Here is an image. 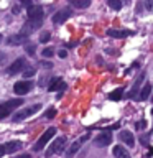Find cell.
Wrapping results in <instances>:
<instances>
[{
    "instance_id": "1",
    "label": "cell",
    "mask_w": 153,
    "mask_h": 158,
    "mask_svg": "<svg viewBox=\"0 0 153 158\" xmlns=\"http://www.w3.org/2000/svg\"><path fill=\"white\" fill-rule=\"evenodd\" d=\"M54 135H56V128H54V127H49L48 130H44V132H43V135L38 138V142L33 145L31 150H33V152H41L43 148H44V145H48V142L51 140Z\"/></svg>"
},
{
    "instance_id": "2",
    "label": "cell",
    "mask_w": 153,
    "mask_h": 158,
    "mask_svg": "<svg viewBox=\"0 0 153 158\" xmlns=\"http://www.w3.org/2000/svg\"><path fill=\"white\" fill-rule=\"evenodd\" d=\"M20 106H23V99H12V101H8V102L0 104V118L8 117L10 114Z\"/></svg>"
},
{
    "instance_id": "3",
    "label": "cell",
    "mask_w": 153,
    "mask_h": 158,
    "mask_svg": "<svg viewBox=\"0 0 153 158\" xmlns=\"http://www.w3.org/2000/svg\"><path fill=\"white\" fill-rule=\"evenodd\" d=\"M39 109H41V104H35V106H31V107L22 109L20 112H17V114H15L13 120H15V122H22V120H25L27 117L33 115V114H36V112L39 110Z\"/></svg>"
},
{
    "instance_id": "4",
    "label": "cell",
    "mask_w": 153,
    "mask_h": 158,
    "mask_svg": "<svg viewBox=\"0 0 153 158\" xmlns=\"http://www.w3.org/2000/svg\"><path fill=\"white\" fill-rule=\"evenodd\" d=\"M64 143H66V138H64V137H58L54 142H51V145H49L48 150H46V158L53 156L54 153H58V152H61L63 147H64Z\"/></svg>"
},
{
    "instance_id": "5",
    "label": "cell",
    "mask_w": 153,
    "mask_h": 158,
    "mask_svg": "<svg viewBox=\"0 0 153 158\" xmlns=\"http://www.w3.org/2000/svg\"><path fill=\"white\" fill-rule=\"evenodd\" d=\"M31 87H33L31 81H18V82H15L13 91H15V94H18V96H25V94H28L31 91Z\"/></svg>"
},
{
    "instance_id": "6",
    "label": "cell",
    "mask_w": 153,
    "mask_h": 158,
    "mask_svg": "<svg viewBox=\"0 0 153 158\" xmlns=\"http://www.w3.org/2000/svg\"><path fill=\"white\" fill-rule=\"evenodd\" d=\"M27 68V59L25 58H18V59H15L12 66H8L7 69V73L10 74V76H13V74H18L20 71H23V69Z\"/></svg>"
},
{
    "instance_id": "7",
    "label": "cell",
    "mask_w": 153,
    "mask_h": 158,
    "mask_svg": "<svg viewBox=\"0 0 153 158\" xmlns=\"http://www.w3.org/2000/svg\"><path fill=\"white\" fill-rule=\"evenodd\" d=\"M94 142H96L97 147H107V145H110V143H112V133L107 132V130H104V132H101L96 137V140H94Z\"/></svg>"
},
{
    "instance_id": "8",
    "label": "cell",
    "mask_w": 153,
    "mask_h": 158,
    "mask_svg": "<svg viewBox=\"0 0 153 158\" xmlns=\"http://www.w3.org/2000/svg\"><path fill=\"white\" fill-rule=\"evenodd\" d=\"M71 10L69 8H63V10H59V12H56L53 15V23H56V25H59V23H64L66 20L71 17Z\"/></svg>"
},
{
    "instance_id": "9",
    "label": "cell",
    "mask_w": 153,
    "mask_h": 158,
    "mask_svg": "<svg viewBox=\"0 0 153 158\" xmlns=\"http://www.w3.org/2000/svg\"><path fill=\"white\" fill-rule=\"evenodd\" d=\"M28 20H36V22H41L43 20V8L41 7H30L28 8Z\"/></svg>"
},
{
    "instance_id": "10",
    "label": "cell",
    "mask_w": 153,
    "mask_h": 158,
    "mask_svg": "<svg viewBox=\"0 0 153 158\" xmlns=\"http://www.w3.org/2000/svg\"><path fill=\"white\" fill-rule=\"evenodd\" d=\"M68 86H66V82L61 81V77H53L51 79V84L48 86V91L49 92H53V91H64Z\"/></svg>"
},
{
    "instance_id": "11",
    "label": "cell",
    "mask_w": 153,
    "mask_h": 158,
    "mask_svg": "<svg viewBox=\"0 0 153 158\" xmlns=\"http://www.w3.org/2000/svg\"><path fill=\"white\" fill-rule=\"evenodd\" d=\"M112 155L115 156V158H132V156H130V153L127 152V148H125V147H122V145H115V147H114Z\"/></svg>"
},
{
    "instance_id": "12",
    "label": "cell",
    "mask_w": 153,
    "mask_h": 158,
    "mask_svg": "<svg viewBox=\"0 0 153 158\" xmlns=\"http://www.w3.org/2000/svg\"><path fill=\"white\" fill-rule=\"evenodd\" d=\"M120 140L128 147H135V138H133V133L128 132V130H123L120 132Z\"/></svg>"
},
{
    "instance_id": "13",
    "label": "cell",
    "mask_w": 153,
    "mask_h": 158,
    "mask_svg": "<svg viewBox=\"0 0 153 158\" xmlns=\"http://www.w3.org/2000/svg\"><path fill=\"white\" fill-rule=\"evenodd\" d=\"M25 40H27V35L20 33V35H13V36H10V38L7 40V43H8V44H12V46H17V44L27 43Z\"/></svg>"
},
{
    "instance_id": "14",
    "label": "cell",
    "mask_w": 153,
    "mask_h": 158,
    "mask_svg": "<svg viewBox=\"0 0 153 158\" xmlns=\"http://www.w3.org/2000/svg\"><path fill=\"white\" fill-rule=\"evenodd\" d=\"M5 150H7V153H15V152L22 150V142H20V140H13V142L5 143Z\"/></svg>"
},
{
    "instance_id": "15",
    "label": "cell",
    "mask_w": 153,
    "mask_h": 158,
    "mask_svg": "<svg viewBox=\"0 0 153 158\" xmlns=\"http://www.w3.org/2000/svg\"><path fill=\"white\" fill-rule=\"evenodd\" d=\"M107 35L112 36V38H125V36L130 35V31H127V30H114V28H110V30H107Z\"/></svg>"
},
{
    "instance_id": "16",
    "label": "cell",
    "mask_w": 153,
    "mask_h": 158,
    "mask_svg": "<svg viewBox=\"0 0 153 158\" xmlns=\"http://www.w3.org/2000/svg\"><path fill=\"white\" fill-rule=\"evenodd\" d=\"M79 148H81V142L77 140V142H74L72 145H71V147H69L68 150H66V158H72V156H74V155H76V153L79 152Z\"/></svg>"
},
{
    "instance_id": "17",
    "label": "cell",
    "mask_w": 153,
    "mask_h": 158,
    "mask_svg": "<svg viewBox=\"0 0 153 158\" xmlns=\"http://www.w3.org/2000/svg\"><path fill=\"white\" fill-rule=\"evenodd\" d=\"M150 92H151V84H145L143 86V89L140 91V101H147L148 97H150Z\"/></svg>"
},
{
    "instance_id": "18",
    "label": "cell",
    "mask_w": 153,
    "mask_h": 158,
    "mask_svg": "<svg viewBox=\"0 0 153 158\" xmlns=\"http://www.w3.org/2000/svg\"><path fill=\"white\" fill-rule=\"evenodd\" d=\"M69 3L74 5L76 8H86L91 5V0H69Z\"/></svg>"
},
{
    "instance_id": "19",
    "label": "cell",
    "mask_w": 153,
    "mask_h": 158,
    "mask_svg": "<svg viewBox=\"0 0 153 158\" xmlns=\"http://www.w3.org/2000/svg\"><path fill=\"white\" fill-rule=\"evenodd\" d=\"M122 96H123V89L118 87V89H115V91H112L109 94V99H110V101H120Z\"/></svg>"
},
{
    "instance_id": "20",
    "label": "cell",
    "mask_w": 153,
    "mask_h": 158,
    "mask_svg": "<svg viewBox=\"0 0 153 158\" xmlns=\"http://www.w3.org/2000/svg\"><path fill=\"white\" fill-rule=\"evenodd\" d=\"M35 51H36V46H35L33 43H25V53L28 54V56H35Z\"/></svg>"
},
{
    "instance_id": "21",
    "label": "cell",
    "mask_w": 153,
    "mask_h": 158,
    "mask_svg": "<svg viewBox=\"0 0 153 158\" xmlns=\"http://www.w3.org/2000/svg\"><path fill=\"white\" fill-rule=\"evenodd\" d=\"M107 2L114 10H120L122 8V0H107Z\"/></svg>"
},
{
    "instance_id": "22",
    "label": "cell",
    "mask_w": 153,
    "mask_h": 158,
    "mask_svg": "<svg viewBox=\"0 0 153 158\" xmlns=\"http://www.w3.org/2000/svg\"><path fill=\"white\" fill-rule=\"evenodd\" d=\"M140 82H142V77H138L137 81H135V84H133V87H132V91L128 92V97H133L137 94V89H138V86H140Z\"/></svg>"
},
{
    "instance_id": "23",
    "label": "cell",
    "mask_w": 153,
    "mask_h": 158,
    "mask_svg": "<svg viewBox=\"0 0 153 158\" xmlns=\"http://www.w3.org/2000/svg\"><path fill=\"white\" fill-rule=\"evenodd\" d=\"M49 40H51V33H49V31H41V35H39V41H41V43H48Z\"/></svg>"
},
{
    "instance_id": "24",
    "label": "cell",
    "mask_w": 153,
    "mask_h": 158,
    "mask_svg": "<svg viewBox=\"0 0 153 158\" xmlns=\"http://www.w3.org/2000/svg\"><path fill=\"white\" fill-rule=\"evenodd\" d=\"M41 54H43V58H51L53 54H54V49L53 48H44L43 51H41Z\"/></svg>"
},
{
    "instance_id": "25",
    "label": "cell",
    "mask_w": 153,
    "mask_h": 158,
    "mask_svg": "<svg viewBox=\"0 0 153 158\" xmlns=\"http://www.w3.org/2000/svg\"><path fill=\"white\" fill-rule=\"evenodd\" d=\"M56 117V110L54 109H49V110H46V114H44V118H53Z\"/></svg>"
},
{
    "instance_id": "26",
    "label": "cell",
    "mask_w": 153,
    "mask_h": 158,
    "mask_svg": "<svg viewBox=\"0 0 153 158\" xmlns=\"http://www.w3.org/2000/svg\"><path fill=\"white\" fill-rule=\"evenodd\" d=\"M33 74H35V69L33 68H28V69H25V71H23V76L25 77H30V76H33Z\"/></svg>"
},
{
    "instance_id": "27",
    "label": "cell",
    "mask_w": 153,
    "mask_h": 158,
    "mask_svg": "<svg viewBox=\"0 0 153 158\" xmlns=\"http://www.w3.org/2000/svg\"><path fill=\"white\" fill-rule=\"evenodd\" d=\"M145 127H147V122H145V120H142V122H137V123H135V128H137V130H143Z\"/></svg>"
},
{
    "instance_id": "28",
    "label": "cell",
    "mask_w": 153,
    "mask_h": 158,
    "mask_svg": "<svg viewBox=\"0 0 153 158\" xmlns=\"http://www.w3.org/2000/svg\"><path fill=\"white\" fill-rule=\"evenodd\" d=\"M58 56H59V58H66V56H68V51H66V49H59Z\"/></svg>"
},
{
    "instance_id": "29",
    "label": "cell",
    "mask_w": 153,
    "mask_h": 158,
    "mask_svg": "<svg viewBox=\"0 0 153 158\" xmlns=\"http://www.w3.org/2000/svg\"><path fill=\"white\" fill-rule=\"evenodd\" d=\"M89 137H91V135H89V133H86V135H82L81 138H79V142H81V143H84V142H87V140H89Z\"/></svg>"
},
{
    "instance_id": "30",
    "label": "cell",
    "mask_w": 153,
    "mask_h": 158,
    "mask_svg": "<svg viewBox=\"0 0 153 158\" xmlns=\"http://www.w3.org/2000/svg\"><path fill=\"white\" fill-rule=\"evenodd\" d=\"M41 66L46 68V69H51V68H53V63H49V61H48V63H41Z\"/></svg>"
},
{
    "instance_id": "31",
    "label": "cell",
    "mask_w": 153,
    "mask_h": 158,
    "mask_svg": "<svg viewBox=\"0 0 153 158\" xmlns=\"http://www.w3.org/2000/svg\"><path fill=\"white\" fill-rule=\"evenodd\" d=\"M147 10H153V0H147Z\"/></svg>"
},
{
    "instance_id": "32",
    "label": "cell",
    "mask_w": 153,
    "mask_h": 158,
    "mask_svg": "<svg viewBox=\"0 0 153 158\" xmlns=\"http://www.w3.org/2000/svg\"><path fill=\"white\" fill-rule=\"evenodd\" d=\"M7 58V54H5L3 51H0V63H3V59Z\"/></svg>"
},
{
    "instance_id": "33",
    "label": "cell",
    "mask_w": 153,
    "mask_h": 158,
    "mask_svg": "<svg viewBox=\"0 0 153 158\" xmlns=\"http://www.w3.org/2000/svg\"><path fill=\"white\" fill-rule=\"evenodd\" d=\"M142 142L147 143V142H148V135H143V137H142Z\"/></svg>"
},
{
    "instance_id": "34",
    "label": "cell",
    "mask_w": 153,
    "mask_h": 158,
    "mask_svg": "<svg viewBox=\"0 0 153 158\" xmlns=\"http://www.w3.org/2000/svg\"><path fill=\"white\" fill-rule=\"evenodd\" d=\"M153 155V148H150V150H148V153H147V156H151Z\"/></svg>"
},
{
    "instance_id": "35",
    "label": "cell",
    "mask_w": 153,
    "mask_h": 158,
    "mask_svg": "<svg viewBox=\"0 0 153 158\" xmlns=\"http://www.w3.org/2000/svg\"><path fill=\"white\" fill-rule=\"evenodd\" d=\"M17 158H30V155H22V156H17Z\"/></svg>"
},
{
    "instance_id": "36",
    "label": "cell",
    "mask_w": 153,
    "mask_h": 158,
    "mask_svg": "<svg viewBox=\"0 0 153 158\" xmlns=\"http://www.w3.org/2000/svg\"><path fill=\"white\" fill-rule=\"evenodd\" d=\"M0 41H2V35H0Z\"/></svg>"
},
{
    "instance_id": "37",
    "label": "cell",
    "mask_w": 153,
    "mask_h": 158,
    "mask_svg": "<svg viewBox=\"0 0 153 158\" xmlns=\"http://www.w3.org/2000/svg\"><path fill=\"white\" fill-rule=\"evenodd\" d=\"M151 115H153V109H151Z\"/></svg>"
}]
</instances>
